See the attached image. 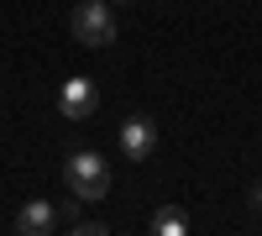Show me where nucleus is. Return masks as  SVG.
Wrapping results in <instances>:
<instances>
[{
    "label": "nucleus",
    "instance_id": "obj_6",
    "mask_svg": "<svg viewBox=\"0 0 262 236\" xmlns=\"http://www.w3.org/2000/svg\"><path fill=\"white\" fill-rule=\"evenodd\" d=\"M152 231H158V236H189V216L173 210V205H163L158 216H152Z\"/></svg>",
    "mask_w": 262,
    "mask_h": 236
},
{
    "label": "nucleus",
    "instance_id": "obj_5",
    "mask_svg": "<svg viewBox=\"0 0 262 236\" xmlns=\"http://www.w3.org/2000/svg\"><path fill=\"white\" fill-rule=\"evenodd\" d=\"M53 226H58V216H53L48 200H27V205H21V216H16V231H21V236H48Z\"/></svg>",
    "mask_w": 262,
    "mask_h": 236
},
{
    "label": "nucleus",
    "instance_id": "obj_7",
    "mask_svg": "<svg viewBox=\"0 0 262 236\" xmlns=\"http://www.w3.org/2000/svg\"><path fill=\"white\" fill-rule=\"evenodd\" d=\"M69 231H74V236H105V226H100V221H84V216H74V221H69Z\"/></svg>",
    "mask_w": 262,
    "mask_h": 236
},
{
    "label": "nucleus",
    "instance_id": "obj_8",
    "mask_svg": "<svg viewBox=\"0 0 262 236\" xmlns=\"http://www.w3.org/2000/svg\"><path fill=\"white\" fill-rule=\"evenodd\" d=\"M252 210H262V184H257V189H252Z\"/></svg>",
    "mask_w": 262,
    "mask_h": 236
},
{
    "label": "nucleus",
    "instance_id": "obj_1",
    "mask_svg": "<svg viewBox=\"0 0 262 236\" xmlns=\"http://www.w3.org/2000/svg\"><path fill=\"white\" fill-rule=\"evenodd\" d=\"M63 184L74 189V200L79 205H95V200H105L111 195V163H105L100 153H69V163H63Z\"/></svg>",
    "mask_w": 262,
    "mask_h": 236
},
{
    "label": "nucleus",
    "instance_id": "obj_4",
    "mask_svg": "<svg viewBox=\"0 0 262 236\" xmlns=\"http://www.w3.org/2000/svg\"><path fill=\"white\" fill-rule=\"evenodd\" d=\"M121 153L131 163H147L152 153H158V121L152 116H126L121 121Z\"/></svg>",
    "mask_w": 262,
    "mask_h": 236
},
{
    "label": "nucleus",
    "instance_id": "obj_3",
    "mask_svg": "<svg viewBox=\"0 0 262 236\" xmlns=\"http://www.w3.org/2000/svg\"><path fill=\"white\" fill-rule=\"evenodd\" d=\"M95 111H100V90H95L84 74L69 79V84L58 90V116H63V121H90Z\"/></svg>",
    "mask_w": 262,
    "mask_h": 236
},
{
    "label": "nucleus",
    "instance_id": "obj_2",
    "mask_svg": "<svg viewBox=\"0 0 262 236\" xmlns=\"http://www.w3.org/2000/svg\"><path fill=\"white\" fill-rule=\"evenodd\" d=\"M69 27H74V37L84 42V48H111L116 42V16H111L105 0H79L74 16H69Z\"/></svg>",
    "mask_w": 262,
    "mask_h": 236
},
{
    "label": "nucleus",
    "instance_id": "obj_9",
    "mask_svg": "<svg viewBox=\"0 0 262 236\" xmlns=\"http://www.w3.org/2000/svg\"><path fill=\"white\" fill-rule=\"evenodd\" d=\"M116 6H131V0H116Z\"/></svg>",
    "mask_w": 262,
    "mask_h": 236
}]
</instances>
